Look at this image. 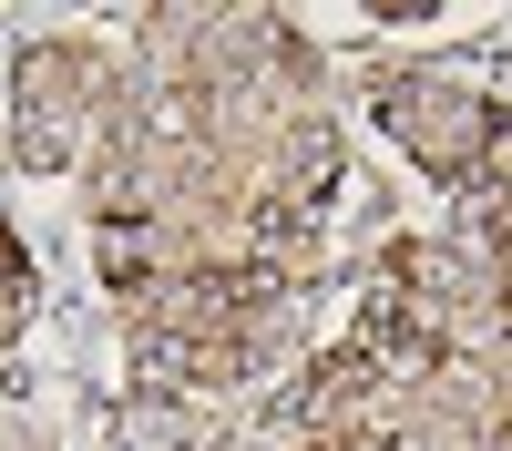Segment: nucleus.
<instances>
[{"label":"nucleus","mask_w":512,"mask_h":451,"mask_svg":"<svg viewBox=\"0 0 512 451\" xmlns=\"http://www.w3.org/2000/svg\"><path fill=\"white\" fill-rule=\"evenodd\" d=\"M369 113L390 123V144L420 164V175H441L451 195H472V185L492 175L502 134H512L502 93L472 82V72H451V62H400V72H379V82H369Z\"/></svg>","instance_id":"1"},{"label":"nucleus","mask_w":512,"mask_h":451,"mask_svg":"<svg viewBox=\"0 0 512 451\" xmlns=\"http://www.w3.org/2000/svg\"><path fill=\"white\" fill-rule=\"evenodd\" d=\"M93 103H103V52H52L21 62V154L31 164H72V144H93Z\"/></svg>","instance_id":"2"}]
</instances>
